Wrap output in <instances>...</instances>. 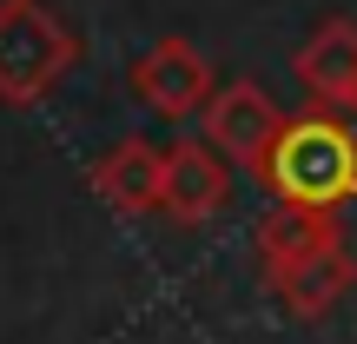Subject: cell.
<instances>
[{"mask_svg": "<svg viewBox=\"0 0 357 344\" xmlns=\"http://www.w3.org/2000/svg\"><path fill=\"white\" fill-rule=\"evenodd\" d=\"M258 179H265V192L278 205L337 212L344 199H357V119L331 113V106H311V113L284 119Z\"/></svg>", "mask_w": 357, "mask_h": 344, "instance_id": "obj_1", "label": "cell"}, {"mask_svg": "<svg viewBox=\"0 0 357 344\" xmlns=\"http://www.w3.org/2000/svg\"><path fill=\"white\" fill-rule=\"evenodd\" d=\"M79 60V40L47 0H0V100L40 106Z\"/></svg>", "mask_w": 357, "mask_h": 344, "instance_id": "obj_2", "label": "cell"}, {"mask_svg": "<svg viewBox=\"0 0 357 344\" xmlns=\"http://www.w3.org/2000/svg\"><path fill=\"white\" fill-rule=\"evenodd\" d=\"M284 133V113L271 106L265 87H252V80H231V87L212 93V106H205V146H218V153L231 159L238 172H265L271 146H278Z\"/></svg>", "mask_w": 357, "mask_h": 344, "instance_id": "obj_3", "label": "cell"}, {"mask_svg": "<svg viewBox=\"0 0 357 344\" xmlns=\"http://www.w3.org/2000/svg\"><path fill=\"white\" fill-rule=\"evenodd\" d=\"M126 80H132V100H146L159 119H192V113H205V106H212V93H218L205 53L185 47V40H159L153 53H139V60H132Z\"/></svg>", "mask_w": 357, "mask_h": 344, "instance_id": "obj_4", "label": "cell"}, {"mask_svg": "<svg viewBox=\"0 0 357 344\" xmlns=\"http://www.w3.org/2000/svg\"><path fill=\"white\" fill-rule=\"evenodd\" d=\"M231 205V159L199 140H166V186H159V212L172 225H205Z\"/></svg>", "mask_w": 357, "mask_h": 344, "instance_id": "obj_5", "label": "cell"}, {"mask_svg": "<svg viewBox=\"0 0 357 344\" xmlns=\"http://www.w3.org/2000/svg\"><path fill=\"white\" fill-rule=\"evenodd\" d=\"M291 73H298V87L311 93V106H331V113L357 119V20L331 13V20L298 47Z\"/></svg>", "mask_w": 357, "mask_h": 344, "instance_id": "obj_6", "label": "cell"}, {"mask_svg": "<svg viewBox=\"0 0 357 344\" xmlns=\"http://www.w3.org/2000/svg\"><path fill=\"white\" fill-rule=\"evenodd\" d=\"M86 179H93V192H100L113 212H126V218L159 212V186H166V146H153V140H119Z\"/></svg>", "mask_w": 357, "mask_h": 344, "instance_id": "obj_7", "label": "cell"}, {"mask_svg": "<svg viewBox=\"0 0 357 344\" xmlns=\"http://www.w3.org/2000/svg\"><path fill=\"white\" fill-rule=\"evenodd\" d=\"M337 239H344V232H337V212H305V205L265 212V225H258V265H265V285L284 278L291 265H305L311 252L337 245Z\"/></svg>", "mask_w": 357, "mask_h": 344, "instance_id": "obj_8", "label": "cell"}, {"mask_svg": "<svg viewBox=\"0 0 357 344\" xmlns=\"http://www.w3.org/2000/svg\"><path fill=\"white\" fill-rule=\"evenodd\" d=\"M351 285H357V258H351V245L337 239V245H324V252H311L305 265H291L284 278H271V292L284 298L291 318H324Z\"/></svg>", "mask_w": 357, "mask_h": 344, "instance_id": "obj_9", "label": "cell"}]
</instances>
